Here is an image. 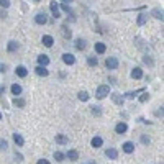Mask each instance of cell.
Segmentation results:
<instances>
[{
    "label": "cell",
    "mask_w": 164,
    "mask_h": 164,
    "mask_svg": "<svg viewBox=\"0 0 164 164\" xmlns=\"http://www.w3.org/2000/svg\"><path fill=\"white\" fill-rule=\"evenodd\" d=\"M108 94H110V87L108 86H98L97 92H95V97L97 98H105Z\"/></svg>",
    "instance_id": "obj_1"
},
{
    "label": "cell",
    "mask_w": 164,
    "mask_h": 164,
    "mask_svg": "<svg viewBox=\"0 0 164 164\" xmlns=\"http://www.w3.org/2000/svg\"><path fill=\"white\" fill-rule=\"evenodd\" d=\"M105 66H107V69H110V71L117 69V67H118V59H117V57H107Z\"/></svg>",
    "instance_id": "obj_2"
},
{
    "label": "cell",
    "mask_w": 164,
    "mask_h": 164,
    "mask_svg": "<svg viewBox=\"0 0 164 164\" xmlns=\"http://www.w3.org/2000/svg\"><path fill=\"white\" fill-rule=\"evenodd\" d=\"M49 8H51L54 18H59V16H61V13H59V4H56V0H53V2L49 4Z\"/></svg>",
    "instance_id": "obj_3"
},
{
    "label": "cell",
    "mask_w": 164,
    "mask_h": 164,
    "mask_svg": "<svg viewBox=\"0 0 164 164\" xmlns=\"http://www.w3.org/2000/svg\"><path fill=\"white\" fill-rule=\"evenodd\" d=\"M62 61L66 62L67 66H72L74 62H76V57L72 56V54H69V53H66V54H62Z\"/></svg>",
    "instance_id": "obj_4"
},
{
    "label": "cell",
    "mask_w": 164,
    "mask_h": 164,
    "mask_svg": "<svg viewBox=\"0 0 164 164\" xmlns=\"http://www.w3.org/2000/svg\"><path fill=\"white\" fill-rule=\"evenodd\" d=\"M128 130V125L125 122H120L118 125H117V127H115V131H117V133H118V135H123V133H125V131Z\"/></svg>",
    "instance_id": "obj_5"
},
{
    "label": "cell",
    "mask_w": 164,
    "mask_h": 164,
    "mask_svg": "<svg viewBox=\"0 0 164 164\" xmlns=\"http://www.w3.org/2000/svg\"><path fill=\"white\" fill-rule=\"evenodd\" d=\"M122 148H123V151L128 153V154L135 151V144L131 143V141H127V143H123V146H122Z\"/></svg>",
    "instance_id": "obj_6"
},
{
    "label": "cell",
    "mask_w": 164,
    "mask_h": 164,
    "mask_svg": "<svg viewBox=\"0 0 164 164\" xmlns=\"http://www.w3.org/2000/svg\"><path fill=\"white\" fill-rule=\"evenodd\" d=\"M43 45L46 46V48H51V46H53V43H54V40H53V36H49V35H45V36H43Z\"/></svg>",
    "instance_id": "obj_7"
},
{
    "label": "cell",
    "mask_w": 164,
    "mask_h": 164,
    "mask_svg": "<svg viewBox=\"0 0 164 164\" xmlns=\"http://www.w3.org/2000/svg\"><path fill=\"white\" fill-rule=\"evenodd\" d=\"M15 72H16V76H18V77H26L28 71H26V67H25V66H18V67L15 69Z\"/></svg>",
    "instance_id": "obj_8"
},
{
    "label": "cell",
    "mask_w": 164,
    "mask_h": 164,
    "mask_svg": "<svg viewBox=\"0 0 164 164\" xmlns=\"http://www.w3.org/2000/svg\"><path fill=\"white\" fill-rule=\"evenodd\" d=\"M112 100H113V103H117V105H123V102H125L123 95H120V94H112Z\"/></svg>",
    "instance_id": "obj_9"
},
{
    "label": "cell",
    "mask_w": 164,
    "mask_h": 164,
    "mask_svg": "<svg viewBox=\"0 0 164 164\" xmlns=\"http://www.w3.org/2000/svg\"><path fill=\"white\" fill-rule=\"evenodd\" d=\"M35 21H36L38 25H45L46 21H48V18H46L45 13H38V15L35 16Z\"/></svg>",
    "instance_id": "obj_10"
},
{
    "label": "cell",
    "mask_w": 164,
    "mask_h": 164,
    "mask_svg": "<svg viewBox=\"0 0 164 164\" xmlns=\"http://www.w3.org/2000/svg\"><path fill=\"white\" fill-rule=\"evenodd\" d=\"M38 64L43 66V67H45V66H48L49 64V57L46 56V54H41V56H38Z\"/></svg>",
    "instance_id": "obj_11"
},
{
    "label": "cell",
    "mask_w": 164,
    "mask_h": 164,
    "mask_svg": "<svg viewBox=\"0 0 164 164\" xmlns=\"http://www.w3.org/2000/svg\"><path fill=\"white\" fill-rule=\"evenodd\" d=\"M90 144H92L94 148H100L103 144V139L100 138V136H94V138H92V141H90Z\"/></svg>",
    "instance_id": "obj_12"
},
{
    "label": "cell",
    "mask_w": 164,
    "mask_h": 164,
    "mask_svg": "<svg viewBox=\"0 0 164 164\" xmlns=\"http://www.w3.org/2000/svg\"><path fill=\"white\" fill-rule=\"evenodd\" d=\"M131 77L133 79H141L143 77V71L139 69V67H135V69L131 71Z\"/></svg>",
    "instance_id": "obj_13"
},
{
    "label": "cell",
    "mask_w": 164,
    "mask_h": 164,
    "mask_svg": "<svg viewBox=\"0 0 164 164\" xmlns=\"http://www.w3.org/2000/svg\"><path fill=\"white\" fill-rule=\"evenodd\" d=\"M13 141H15L18 146H23L25 144V139H23V136H21L20 133H15V135H13Z\"/></svg>",
    "instance_id": "obj_14"
},
{
    "label": "cell",
    "mask_w": 164,
    "mask_h": 164,
    "mask_svg": "<svg viewBox=\"0 0 164 164\" xmlns=\"http://www.w3.org/2000/svg\"><path fill=\"white\" fill-rule=\"evenodd\" d=\"M105 154L108 156L110 159H117V158H118V151H117V149H113V148H110V149H107V153H105Z\"/></svg>",
    "instance_id": "obj_15"
},
{
    "label": "cell",
    "mask_w": 164,
    "mask_h": 164,
    "mask_svg": "<svg viewBox=\"0 0 164 164\" xmlns=\"http://www.w3.org/2000/svg\"><path fill=\"white\" fill-rule=\"evenodd\" d=\"M95 51H97L98 54H103L107 51V46L103 45V43H95Z\"/></svg>",
    "instance_id": "obj_16"
},
{
    "label": "cell",
    "mask_w": 164,
    "mask_h": 164,
    "mask_svg": "<svg viewBox=\"0 0 164 164\" xmlns=\"http://www.w3.org/2000/svg\"><path fill=\"white\" fill-rule=\"evenodd\" d=\"M67 158H69V161H77L79 159V153L76 151V149H71V151L67 153Z\"/></svg>",
    "instance_id": "obj_17"
},
{
    "label": "cell",
    "mask_w": 164,
    "mask_h": 164,
    "mask_svg": "<svg viewBox=\"0 0 164 164\" xmlns=\"http://www.w3.org/2000/svg\"><path fill=\"white\" fill-rule=\"evenodd\" d=\"M56 143L57 144H66L67 143V136L66 135H56Z\"/></svg>",
    "instance_id": "obj_18"
},
{
    "label": "cell",
    "mask_w": 164,
    "mask_h": 164,
    "mask_svg": "<svg viewBox=\"0 0 164 164\" xmlns=\"http://www.w3.org/2000/svg\"><path fill=\"white\" fill-rule=\"evenodd\" d=\"M36 74L38 76H43V77H46V76H48V69H45V67H43V66H38L36 67Z\"/></svg>",
    "instance_id": "obj_19"
},
{
    "label": "cell",
    "mask_w": 164,
    "mask_h": 164,
    "mask_svg": "<svg viewBox=\"0 0 164 164\" xmlns=\"http://www.w3.org/2000/svg\"><path fill=\"white\" fill-rule=\"evenodd\" d=\"M76 48H77L79 51H82V49H86V41L82 40V38H79V40L76 41Z\"/></svg>",
    "instance_id": "obj_20"
},
{
    "label": "cell",
    "mask_w": 164,
    "mask_h": 164,
    "mask_svg": "<svg viewBox=\"0 0 164 164\" xmlns=\"http://www.w3.org/2000/svg\"><path fill=\"white\" fill-rule=\"evenodd\" d=\"M79 100H81V102H87V100H89V94H87L86 90H82V92H79Z\"/></svg>",
    "instance_id": "obj_21"
},
{
    "label": "cell",
    "mask_w": 164,
    "mask_h": 164,
    "mask_svg": "<svg viewBox=\"0 0 164 164\" xmlns=\"http://www.w3.org/2000/svg\"><path fill=\"white\" fill-rule=\"evenodd\" d=\"M12 94L13 95H20L21 94V86H18V84H13V86H12Z\"/></svg>",
    "instance_id": "obj_22"
},
{
    "label": "cell",
    "mask_w": 164,
    "mask_h": 164,
    "mask_svg": "<svg viewBox=\"0 0 164 164\" xmlns=\"http://www.w3.org/2000/svg\"><path fill=\"white\" fill-rule=\"evenodd\" d=\"M143 92H144V89H138V90H135V92H128L127 97H128V98H135L138 94H143Z\"/></svg>",
    "instance_id": "obj_23"
},
{
    "label": "cell",
    "mask_w": 164,
    "mask_h": 164,
    "mask_svg": "<svg viewBox=\"0 0 164 164\" xmlns=\"http://www.w3.org/2000/svg\"><path fill=\"white\" fill-rule=\"evenodd\" d=\"M153 16H154V18H158V20H163V10H159V8H154V10H153Z\"/></svg>",
    "instance_id": "obj_24"
},
{
    "label": "cell",
    "mask_w": 164,
    "mask_h": 164,
    "mask_svg": "<svg viewBox=\"0 0 164 164\" xmlns=\"http://www.w3.org/2000/svg\"><path fill=\"white\" fill-rule=\"evenodd\" d=\"M16 49H18V43H16V41H10V43H8V51L13 53V51H16Z\"/></svg>",
    "instance_id": "obj_25"
},
{
    "label": "cell",
    "mask_w": 164,
    "mask_h": 164,
    "mask_svg": "<svg viewBox=\"0 0 164 164\" xmlns=\"http://www.w3.org/2000/svg\"><path fill=\"white\" fill-rule=\"evenodd\" d=\"M62 36L66 38V40H69L71 38V30H67V26H66V25H62Z\"/></svg>",
    "instance_id": "obj_26"
},
{
    "label": "cell",
    "mask_w": 164,
    "mask_h": 164,
    "mask_svg": "<svg viewBox=\"0 0 164 164\" xmlns=\"http://www.w3.org/2000/svg\"><path fill=\"white\" fill-rule=\"evenodd\" d=\"M146 20H148V16L144 15V13H141V15H138V25H139V26H143V25L146 23Z\"/></svg>",
    "instance_id": "obj_27"
},
{
    "label": "cell",
    "mask_w": 164,
    "mask_h": 164,
    "mask_svg": "<svg viewBox=\"0 0 164 164\" xmlns=\"http://www.w3.org/2000/svg\"><path fill=\"white\" fill-rule=\"evenodd\" d=\"M90 108H92V115H95V117H100V115H102V110H100V107L94 105V107H90Z\"/></svg>",
    "instance_id": "obj_28"
},
{
    "label": "cell",
    "mask_w": 164,
    "mask_h": 164,
    "mask_svg": "<svg viewBox=\"0 0 164 164\" xmlns=\"http://www.w3.org/2000/svg\"><path fill=\"white\" fill-rule=\"evenodd\" d=\"M87 62H89V66H90V67H95V66L98 64L97 57H89V59H87Z\"/></svg>",
    "instance_id": "obj_29"
},
{
    "label": "cell",
    "mask_w": 164,
    "mask_h": 164,
    "mask_svg": "<svg viewBox=\"0 0 164 164\" xmlns=\"http://www.w3.org/2000/svg\"><path fill=\"white\" fill-rule=\"evenodd\" d=\"M54 159L61 163V161H64V154H62L61 151H56V153H54Z\"/></svg>",
    "instance_id": "obj_30"
},
{
    "label": "cell",
    "mask_w": 164,
    "mask_h": 164,
    "mask_svg": "<svg viewBox=\"0 0 164 164\" xmlns=\"http://www.w3.org/2000/svg\"><path fill=\"white\" fill-rule=\"evenodd\" d=\"M146 100H149V94H148L146 90H144V92H143V95L139 97V102H143V103H144Z\"/></svg>",
    "instance_id": "obj_31"
},
{
    "label": "cell",
    "mask_w": 164,
    "mask_h": 164,
    "mask_svg": "<svg viewBox=\"0 0 164 164\" xmlns=\"http://www.w3.org/2000/svg\"><path fill=\"white\" fill-rule=\"evenodd\" d=\"M61 8L64 10L66 13H72V10H71V7H69L67 4H61Z\"/></svg>",
    "instance_id": "obj_32"
},
{
    "label": "cell",
    "mask_w": 164,
    "mask_h": 164,
    "mask_svg": "<svg viewBox=\"0 0 164 164\" xmlns=\"http://www.w3.org/2000/svg\"><path fill=\"white\" fill-rule=\"evenodd\" d=\"M7 148H8V143L5 141V139H2V138H0V149H4V151H5Z\"/></svg>",
    "instance_id": "obj_33"
},
{
    "label": "cell",
    "mask_w": 164,
    "mask_h": 164,
    "mask_svg": "<svg viewBox=\"0 0 164 164\" xmlns=\"http://www.w3.org/2000/svg\"><path fill=\"white\" fill-rule=\"evenodd\" d=\"M15 105L16 107H25V100L23 98H15Z\"/></svg>",
    "instance_id": "obj_34"
},
{
    "label": "cell",
    "mask_w": 164,
    "mask_h": 164,
    "mask_svg": "<svg viewBox=\"0 0 164 164\" xmlns=\"http://www.w3.org/2000/svg\"><path fill=\"white\" fill-rule=\"evenodd\" d=\"M0 7L8 8V7H10V0H0Z\"/></svg>",
    "instance_id": "obj_35"
},
{
    "label": "cell",
    "mask_w": 164,
    "mask_h": 164,
    "mask_svg": "<svg viewBox=\"0 0 164 164\" xmlns=\"http://www.w3.org/2000/svg\"><path fill=\"white\" fill-rule=\"evenodd\" d=\"M141 143H143V144H149V138H148L146 135H143V136H141Z\"/></svg>",
    "instance_id": "obj_36"
},
{
    "label": "cell",
    "mask_w": 164,
    "mask_h": 164,
    "mask_svg": "<svg viewBox=\"0 0 164 164\" xmlns=\"http://www.w3.org/2000/svg\"><path fill=\"white\" fill-rule=\"evenodd\" d=\"M15 159H18V163H21V161H23V156H21L20 153H15Z\"/></svg>",
    "instance_id": "obj_37"
},
{
    "label": "cell",
    "mask_w": 164,
    "mask_h": 164,
    "mask_svg": "<svg viewBox=\"0 0 164 164\" xmlns=\"http://www.w3.org/2000/svg\"><path fill=\"white\" fill-rule=\"evenodd\" d=\"M144 62H146V64H149V66H153V61L148 56H144Z\"/></svg>",
    "instance_id": "obj_38"
},
{
    "label": "cell",
    "mask_w": 164,
    "mask_h": 164,
    "mask_svg": "<svg viewBox=\"0 0 164 164\" xmlns=\"http://www.w3.org/2000/svg\"><path fill=\"white\" fill-rule=\"evenodd\" d=\"M7 71V66L5 64H0V72H5Z\"/></svg>",
    "instance_id": "obj_39"
},
{
    "label": "cell",
    "mask_w": 164,
    "mask_h": 164,
    "mask_svg": "<svg viewBox=\"0 0 164 164\" xmlns=\"http://www.w3.org/2000/svg\"><path fill=\"white\" fill-rule=\"evenodd\" d=\"M38 164H51V163H49V161H46V159H40V161H38Z\"/></svg>",
    "instance_id": "obj_40"
},
{
    "label": "cell",
    "mask_w": 164,
    "mask_h": 164,
    "mask_svg": "<svg viewBox=\"0 0 164 164\" xmlns=\"http://www.w3.org/2000/svg\"><path fill=\"white\" fill-rule=\"evenodd\" d=\"M5 16H7V13H5V12H2V10H0V18H5Z\"/></svg>",
    "instance_id": "obj_41"
},
{
    "label": "cell",
    "mask_w": 164,
    "mask_h": 164,
    "mask_svg": "<svg viewBox=\"0 0 164 164\" xmlns=\"http://www.w3.org/2000/svg\"><path fill=\"white\" fill-rule=\"evenodd\" d=\"M4 92H5V87H4V86H0V94H4Z\"/></svg>",
    "instance_id": "obj_42"
},
{
    "label": "cell",
    "mask_w": 164,
    "mask_h": 164,
    "mask_svg": "<svg viewBox=\"0 0 164 164\" xmlns=\"http://www.w3.org/2000/svg\"><path fill=\"white\" fill-rule=\"evenodd\" d=\"M61 2H72V0H61Z\"/></svg>",
    "instance_id": "obj_43"
},
{
    "label": "cell",
    "mask_w": 164,
    "mask_h": 164,
    "mask_svg": "<svg viewBox=\"0 0 164 164\" xmlns=\"http://www.w3.org/2000/svg\"><path fill=\"white\" fill-rule=\"evenodd\" d=\"M0 120H2V113H0Z\"/></svg>",
    "instance_id": "obj_44"
},
{
    "label": "cell",
    "mask_w": 164,
    "mask_h": 164,
    "mask_svg": "<svg viewBox=\"0 0 164 164\" xmlns=\"http://www.w3.org/2000/svg\"><path fill=\"white\" fill-rule=\"evenodd\" d=\"M35 2H40V0H35Z\"/></svg>",
    "instance_id": "obj_45"
}]
</instances>
